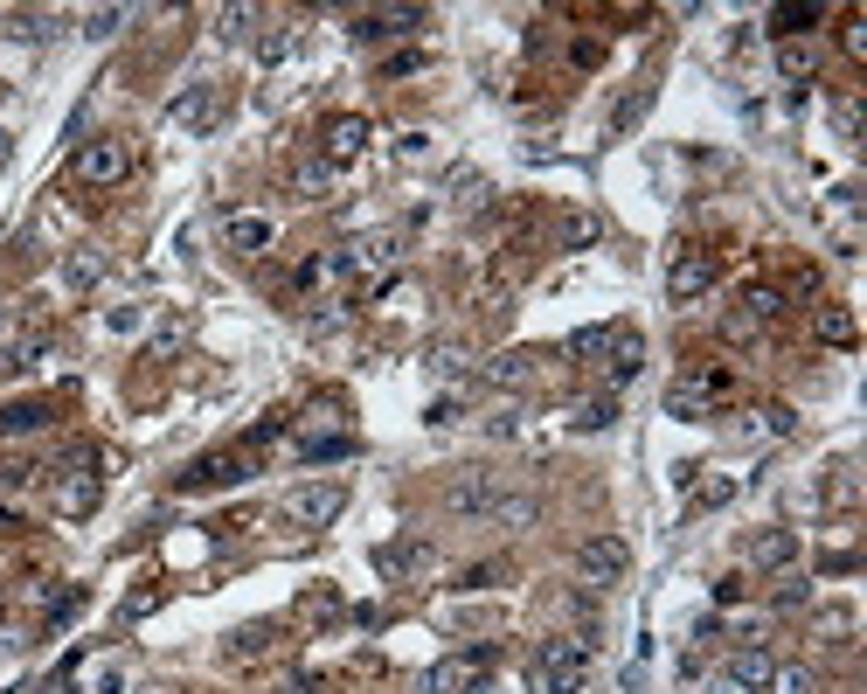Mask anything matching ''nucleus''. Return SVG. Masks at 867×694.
Wrapping results in <instances>:
<instances>
[{
	"mask_svg": "<svg viewBox=\"0 0 867 694\" xmlns=\"http://www.w3.org/2000/svg\"><path fill=\"white\" fill-rule=\"evenodd\" d=\"M528 694H584L590 681V646L584 639H541V646L528 653Z\"/></svg>",
	"mask_w": 867,
	"mask_h": 694,
	"instance_id": "obj_1",
	"label": "nucleus"
},
{
	"mask_svg": "<svg viewBox=\"0 0 867 694\" xmlns=\"http://www.w3.org/2000/svg\"><path fill=\"white\" fill-rule=\"evenodd\" d=\"M576 577L590 590H618L632 577V542H625V535H584V542H576Z\"/></svg>",
	"mask_w": 867,
	"mask_h": 694,
	"instance_id": "obj_2",
	"label": "nucleus"
},
{
	"mask_svg": "<svg viewBox=\"0 0 867 694\" xmlns=\"http://www.w3.org/2000/svg\"><path fill=\"white\" fill-rule=\"evenodd\" d=\"M340 514H348V486H340V479H312V486H292V500H285V521H292V528H306V535L333 528Z\"/></svg>",
	"mask_w": 867,
	"mask_h": 694,
	"instance_id": "obj_3",
	"label": "nucleus"
},
{
	"mask_svg": "<svg viewBox=\"0 0 867 694\" xmlns=\"http://www.w3.org/2000/svg\"><path fill=\"white\" fill-rule=\"evenodd\" d=\"M493 653H444L424 666V694H486Z\"/></svg>",
	"mask_w": 867,
	"mask_h": 694,
	"instance_id": "obj_4",
	"label": "nucleus"
},
{
	"mask_svg": "<svg viewBox=\"0 0 867 694\" xmlns=\"http://www.w3.org/2000/svg\"><path fill=\"white\" fill-rule=\"evenodd\" d=\"M133 174V139H91L76 153V182L84 188H118Z\"/></svg>",
	"mask_w": 867,
	"mask_h": 694,
	"instance_id": "obj_5",
	"label": "nucleus"
},
{
	"mask_svg": "<svg viewBox=\"0 0 867 694\" xmlns=\"http://www.w3.org/2000/svg\"><path fill=\"white\" fill-rule=\"evenodd\" d=\"M715 396H729V375H722V369L680 375L673 390H667V410H673V417H708V410H715Z\"/></svg>",
	"mask_w": 867,
	"mask_h": 694,
	"instance_id": "obj_6",
	"label": "nucleus"
},
{
	"mask_svg": "<svg viewBox=\"0 0 867 694\" xmlns=\"http://www.w3.org/2000/svg\"><path fill=\"white\" fill-rule=\"evenodd\" d=\"M167 118L188 125V133H216V125H223V91H216V84H188V91L167 105Z\"/></svg>",
	"mask_w": 867,
	"mask_h": 694,
	"instance_id": "obj_7",
	"label": "nucleus"
},
{
	"mask_svg": "<svg viewBox=\"0 0 867 694\" xmlns=\"http://www.w3.org/2000/svg\"><path fill=\"white\" fill-rule=\"evenodd\" d=\"M708 286H715V257H708V250H680L673 271H667V299L688 305V299H701Z\"/></svg>",
	"mask_w": 867,
	"mask_h": 694,
	"instance_id": "obj_8",
	"label": "nucleus"
},
{
	"mask_svg": "<svg viewBox=\"0 0 867 694\" xmlns=\"http://www.w3.org/2000/svg\"><path fill=\"white\" fill-rule=\"evenodd\" d=\"M250 473V458L244 452H208V458H195L188 473H180V494H208V486H236Z\"/></svg>",
	"mask_w": 867,
	"mask_h": 694,
	"instance_id": "obj_9",
	"label": "nucleus"
},
{
	"mask_svg": "<svg viewBox=\"0 0 867 694\" xmlns=\"http://www.w3.org/2000/svg\"><path fill=\"white\" fill-rule=\"evenodd\" d=\"M493 494H500V479H493L486 466H465L452 486H444V507H452V514H486Z\"/></svg>",
	"mask_w": 867,
	"mask_h": 694,
	"instance_id": "obj_10",
	"label": "nucleus"
},
{
	"mask_svg": "<svg viewBox=\"0 0 867 694\" xmlns=\"http://www.w3.org/2000/svg\"><path fill=\"white\" fill-rule=\"evenodd\" d=\"M410 29H424V8H368V14H354L361 42H389V35H410Z\"/></svg>",
	"mask_w": 867,
	"mask_h": 694,
	"instance_id": "obj_11",
	"label": "nucleus"
},
{
	"mask_svg": "<svg viewBox=\"0 0 867 694\" xmlns=\"http://www.w3.org/2000/svg\"><path fill=\"white\" fill-rule=\"evenodd\" d=\"M271 237H278V222H271V216H229V222H223V244H229L236 257H265Z\"/></svg>",
	"mask_w": 867,
	"mask_h": 694,
	"instance_id": "obj_12",
	"label": "nucleus"
},
{
	"mask_svg": "<svg viewBox=\"0 0 867 694\" xmlns=\"http://www.w3.org/2000/svg\"><path fill=\"white\" fill-rule=\"evenodd\" d=\"M792 562H798V535L792 528H764L750 542V570H792Z\"/></svg>",
	"mask_w": 867,
	"mask_h": 694,
	"instance_id": "obj_13",
	"label": "nucleus"
},
{
	"mask_svg": "<svg viewBox=\"0 0 867 694\" xmlns=\"http://www.w3.org/2000/svg\"><path fill=\"white\" fill-rule=\"evenodd\" d=\"M603 354H611V362H603V369H611V390H618V382H632V375L646 369V341H639L632 327H611V348H603Z\"/></svg>",
	"mask_w": 867,
	"mask_h": 694,
	"instance_id": "obj_14",
	"label": "nucleus"
},
{
	"mask_svg": "<svg viewBox=\"0 0 867 694\" xmlns=\"http://www.w3.org/2000/svg\"><path fill=\"white\" fill-rule=\"evenodd\" d=\"M535 514H541V507H535V494H493L479 521H486V528H507V535H514V528H535Z\"/></svg>",
	"mask_w": 867,
	"mask_h": 694,
	"instance_id": "obj_15",
	"label": "nucleus"
},
{
	"mask_svg": "<svg viewBox=\"0 0 867 694\" xmlns=\"http://www.w3.org/2000/svg\"><path fill=\"white\" fill-rule=\"evenodd\" d=\"M771 666H777V660H771V646H735V653H729V666H722V674H729V681H743L750 694H764V681H771Z\"/></svg>",
	"mask_w": 867,
	"mask_h": 694,
	"instance_id": "obj_16",
	"label": "nucleus"
},
{
	"mask_svg": "<svg viewBox=\"0 0 867 694\" xmlns=\"http://www.w3.org/2000/svg\"><path fill=\"white\" fill-rule=\"evenodd\" d=\"M361 146H368V118L348 112V118H333V125H327V167H348Z\"/></svg>",
	"mask_w": 867,
	"mask_h": 694,
	"instance_id": "obj_17",
	"label": "nucleus"
},
{
	"mask_svg": "<svg viewBox=\"0 0 867 694\" xmlns=\"http://www.w3.org/2000/svg\"><path fill=\"white\" fill-rule=\"evenodd\" d=\"M493 390H528L535 382V354H520V348H507V354H493V362L479 369Z\"/></svg>",
	"mask_w": 867,
	"mask_h": 694,
	"instance_id": "obj_18",
	"label": "nucleus"
},
{
	"mask_svg": "<svg viewBox=\"0 0 867 694\" xmlns=\"http://www.w3.org/2000/svg\"><path fill=\"white\" fill-rule=\"evenodd\" d=\"M97 494H104V486H97V473H70V479L56 486V507H63L70 521H76V514H91V507H97Z\"/></svg>",
	"mask_w": 867,
	"mask_h": 694,
	"instance_id": "obj_19",
	"label": "nucleus"
},
{
	"mask_svg": "<svg viewBox=\"0 0 867 694\" xmlns=\"http://www.w3.org/2000/svg\"><path fill=\"white\" fill-rule=\"evenodd\" d=\"M188 341H195V320H188V313H167L161 327H153V362H174Z\"/></svg>",
	"mask_w": 867,
	"mask_h": 694,
	"instance_id": "obj_20",
	"label": "nucleus"
},
{
	"mask_svg": "<svg viewBox=\"0 0 867 694\" xmlns=\"http://www.w3.org/2000/svg\"><path fill=\"white\" fill-rule=\"evenodd\" d=\"M764 694H819V674H812V666H798V660H777L771 681H764Z\"/></svg>",
	"mask_w": 867,
	"mask_h": 694,
	"instance_id": "obj_21",
	"label": "nucleus"
},
{
	"mask_svg": "<svg viewBox=\"0 0 867 694\" xmlns=\"http://www.w3.org/2000/svg\"><path fill=\"white\" fill-rule=\"evenodd\" d=\"M777 313H784V292H777V286H750V292H743V313H735V320H743V327H771Z\"/></svg>",
	"mask_w": 867,
	"mask_h": 694,
	"instance_id": "obj_22",
	"label": "nucleus"
},
{
	"mask_svg": "<svg viewBox=\"0 0 867 694\" xmlns=\"http://www.w3.org/2000/svg\"><path fill=\"white\" fill-rule=\"evenodd\" d=\"M97 278H104V257H97V250H70V257H63V286H70V292H91Z\"/></svg>",
	"mask_w": 867,
	"mask_h": 694,
	"instance_id": "obj_23",
	"label": "nucleus"
},
{
	"mask_svg": "<svg viewBox=\"0 0 867 694\" xmlns=\"http://www.w3.org/2000/svg\"><path fill=\"white\" fill-rule=\"evenodd\" d=\"M271 639H278L271 625H244V632H229V639H223V653H229V660H265V653H271Z\"/></svg>",
	"mask_w": 867,
	"mask_h": 694,
	"instance_id": "obj_24",
	"label": "nucleus"
},
{
	"mask_svg": "<svg viewBox=\"0 0 867 694\" xmlns=\"http://www.w3.org/2000/svg\"><path fill=\"white\" fill-rule=\"evenodd\" d=\"M42 424H49L42 403H8L0 410V438H29V431H42Z\"/></svg>",
	"mask_w": 867,
	"mask_h": 694,
	"instance_id": "obj_25",
	"label": "nucleus"
},
{
	"mask_svg": "<svg viewBox=\"0 0 867 694\" xmlns=\"http://www.w3.org/2000/svg\"><path fill=\"white\" fill-rule=\"evenodd\" d=\"M569 424H576V431H611V424H618V403H611V396H590V403L569 410Z\"/></svg>",
	"mask_w": 867,
	"mask_h": 694,
	"instance_id": "obj_26",
	"label": "nucleus"
},
{
	"mask_svg": "<svg viewBox=\"0 0 867 694\" xmlns=\"http://www.w3.org/2000/svg\"><path fill=\"white\" fill-rule=\"evenodd\" d=\"M819 341L826 348H854V313H847V305H826V313H819Z\"/></svg>",
	"mask_w": 867,
	"mask_h": 694,
	"instance_id": "obj_27",
	"label": "nucleus"
},
{
	"mask_svg": "<svg viewBox=\"0 0 867 694\" xmlns=\"http://www.w3.org/2000/svg\"><path fill=\"white\" fill-rule=\"evenodd\" d=\"M486 195H493V188L479 182V174H458V182H452V209L472 216V209H486Z\"/></svg>",
	"mask_w": 867,
	"mask_h": 694,
	"instance_id": "obj_28",
	"label": "nucleus"
},
{
	"mask_svg": "<svg viewBox=\"0 0 867 694\" xmlns=\"http://www.w3.org/2000/svg\"><path fill=\"white\" fill-rule=\"evenodd\" d=\"M812 63H819V49H812V42H784L777 49V70L784 76H812Z\"/></svg>",
	"mask_w": 867,
	"mask_h": 694,
	"instance_id": "obj_29",
	"label": "nucleus"
},
{
	"mask_svg": "<svg viewBox=\"0 0 867 694\" xmlns=\"http://www.w3.org/2000/svg\"><path fill=\"white\" fill-rule=\"evenodd\" d=\"M348 452H354V438H306V445H299L306 466H327V458H348Z\"/></svg>",
	"mask_w": 867,
	"mask_h": 694,
	"instance_id": "obj_30",
	"label": "nucleus"
},
{
	"mask_svg": "<svg viewBox=\"0 0 867 694\" xmlns=\"http://www.w3.org/2000/svg\"><path fill=\"white\" fill-rule=\"evenodd\" d=\"M431 549L424 542H396V549H382V570H424Z\"/></svg>",
	"mask_w": 867,
	"mask_h": 694,
	"instance_id": "obj_31",
	"label": "nucleus"
},
{
	"mask_svg": "<svg viewBox=\"0 0 867 694\" xmlns=\"http://www.w3.org/2000/svg\"><path fill=\"white\" fill-rule=\"evenodd\" d=\"M431 375H444V382L465 375V348H458V341H437V348H431Z\"/></svg>",
	"mask_w": 867,
	"mask_h": 694,
	"instance_id": "obj_32",
	"label": "nucleus"
},
{
	"mask_svg": "<svg viewBox=\"0 0 867 694\" xmlns=\"http://www.w3.org/2000/svg\"><path fill=\"white\" fill-rule=\"evenodd\" d=\"M118 29H125V8H91V14H84V35H91V42L118 35Z\"/></svg>",
	"mask_w": 867,
	"mask_h": 694,
	"instance_id": "obj_33",
	"label": "nucleus"
},
{
	"mask_svg": "<svg viewBox=\"0 0 867 694\" xmlns=\"http://www.w3.org/2000/svg\"><path fill=\"white\" fill-rule=\"evenodd\" d=\"M250 21H257V8H223V14H216V35L244 42V35H250Z\"/></svg>",
	"mask_w": 867,
	"mask_h": 694,
	"instance_id": "obj_34",
	"label": "nucleus"
},
{
	"mask_svg": "<svg viewBox=\"0 0 867 694\" xmlns=\"http://www.w3.org/2000/svg\"><path fill=\"white\" fill-rule=\"evenodd\" d=\"M603 348H611V327H584V333L569 341V354H584V362H597Z\"/></svg>",
	"mask_w": 867,
	"mask_h": 694,
	"instance_id": "obj_35",
	"label": "nucleus"
},
{
	"mask_svg": "<svg viewBox=\"0 0 867 694\" xmlns=\"http://www.w3.org/2000/svg\"><path fill=\"white\" fill-rule=\"evenodd\" d=\"M646 105H652V91H632V97H625V105H618V118H611V133H632V125L646 118Z\"/></svg>",
	"mask_w": 867,
	"mask_h": 694,
	"instance_id": "obj_36",
	"label": "nucleus"
},
{
	"mask_svg": "<svg viewBox=\"0 0 867 694\" xmlns=\"http://www.w3.org/2000/svg\"><path fill=\"white\" fill-rule=\"evenodd\" d=\"M292 49H299V29H278V35H265V42H257V56H265V63H285Z\"/></svg>",
	"mask_w": 867,
	"mask_h": 694,
	"instance_id": "obj_37",
	"label": "nucleus"
},
{
	"mask_svg": "<svg viewBox=\"0 0 867 694\" xmlns=\"http://www.w3.org/2000/svg\"><path fill=\"white\" fill-rule=\"evenodd\" d=\"M327 182H333V167H327V160L299 167V195H306V201H320V195H327Z\"/></svg>",
	"mask_w": 867,
	"mask_h": 694,
	"instance_id": "obj_38",
	"label": "nucleus"
},
{
	"mask_svg": "<svg viewBox=\"0 0 867 694\" xmlns=\"http://www.w3.org/2000/svg\"><path fill=\"white\" fill-rule=\"evenodd\" d=\"M14 35H29V42H49V35H56V14H14Z\"/></svg>",
	"mask_w": 867,
	"mask_h": 694,
	"instance_id": "obj_39",
	"label": "nucleus"
},
{
	"mask_svg": "<svg viewBox=\"0 0 867 694\" xmlns=\"http://www.w3.org/2000/svg\"><path fill=\"white\" fill-rule=\"evenodd\" d=\"M333 611H340L333 590H312V598H306V619H333Z\"/></svg>",
	"mask_w": 867,
	"mask_h": 694,
	"instance_id": "obj_40",
	"label": "nucleus"
},
{
	"mask_svg": "<svg viewBox=\"0 0 867 694\" xmlns=\"http://www.w3.org/2000/svg\"><path fill=\"white\" fill-rule=\"evenodd\" d=\"M493 577H500V562H479V570H465V577H458V583H465V590H486V583H493Z\"/></svg>",
	"mask_w": 867,
	"mask_h": 694,
	"instance_id": "obj_41",
	"label": "nucleus"
},
{
	"mask_svg": "<svg viewBox=\"0 0 867 694\" xmlns=\"http://www.w3.org/2000/svg\"><path fill=\"white\" fill-rule=\"evenodd\" d=\"M708 694H750L743 681H729V674H715V681H708Z\"/></svg>",
	"mask_w": 867,
	"mask_h": 694,
	"instance_id": "obj_42",
	"label": "nucleus"
},
{
	"mask_svg": "<svg viewBox=\"0 0 867 694\" xmlns=\"http://www.w3.org/2000/svg\"><path fill=\"white\" fill-rule=\"evenodd\" d=\"M14 160V133H8V125H0V167H8Z\"/></svg>",
	"mask_w": 867,
	"mask_h": 694,
	"instance_id": "obj_43",
	"label": "nucleus"
},
{
	"mask_svg": "<svg viewBox=\"0 0 867 694\" xmlns=\"http://www.w3.org/2000/svg\"><path fill=\"white\" fill-rule=\"evenodd\" d=\"M14 333H21V327H14V313H0V348H8V341H14Z\"/></svg>",
	"mask_w": 867,
	"mask_h": 694,
	"instance_id": "obj_44",
	"label": "nucleus"
}]
</instances>
